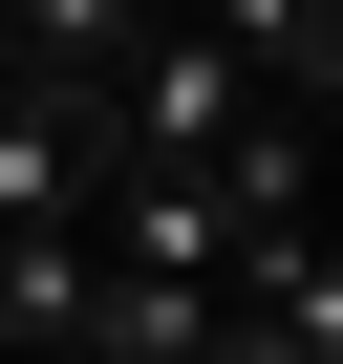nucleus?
<instances>
[{
	"mask_svg": "<svg viewBox=\"0 0 343 364\" xmlns=\"http://www.w3.org/2000/svg\"><path fill=\"white\" fill-rule=\"evenodd\" d=\"M236 129H258V86H236V43H194V22L150 0V43H129V86H107V171H215Z\"/></svg>",
	"mask_w": 343,
	"mask_h": 364,
	"instance_id": "nucleus-1",
	"label": "nucleus"
},
{
	"mask_svg": "<svg viewBox=\"0 0 343 364\" xmlns=\"http://www.w3.org/2000/svg\"><path fill=\"white\" fill-rule=\"evenodd\" d=\"M86 215H107V107L0 86V236H86Z\"/></svg>",
	"mask_w": 343,
	"mask_h": 364,
	"instance_id": "nucleus-2",
	"label": "nucleus"
},
{
	"mask_svg": "<svg viewBox=\"0 0 343 364\" xmlns=\"http://www.w3.org/2000/svg\"><path fill=\"white\" fill-rule=\"evenodd\" d=\"M86 300H107L86 236H0V343H22V364H86Z\"/></svg>",
	"mask_w": 343,
	"mask_h": 364,
	"instance_id": "nucleus-3",
	"label": "nucleus"
}]
</instances>
